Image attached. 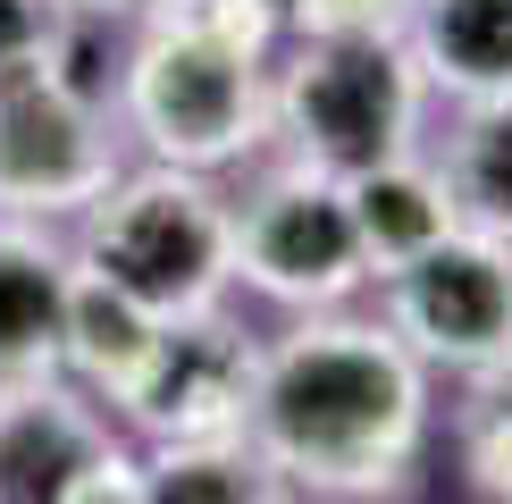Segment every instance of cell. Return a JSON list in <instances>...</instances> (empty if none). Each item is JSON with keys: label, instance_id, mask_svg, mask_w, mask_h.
Returning a JSON list of instances; mask_svg holds the SVG:
<instances>
[{"label": "cell", "instance_id": "ba28073f", "mask_svg": "<svg viewBox=\"0 0 512 504\" xmlns=\"http://www.w3.org/2000/svg\"><path fill=\"white\" fill-rule=\"evenodd\" d=\"M252 378H261V336H244L219 303L194 320H160L143 370L110 412L143 446H227L252 420Z\"/></svg>", "mask_w": 512, "mask_h": 504}, {"label": "cell", "instance_id": "52a82bcc", "mask_svg": "<svg viewBox=\"0 0 512 504\" xmlns=\"http://www.w3.org/2000/svg\"><path fill=\"white\" fill-rule=\"evenodd\" d=\"M378 320L445 378H479L512 362V244L454 227L395 278H378Z\"/></svg>", "mask_w": 512, "mask_h": 504}, {"label": "cell", "instance_id": "ac0fdd59", "mask_svg": "<svg viewBox=\"0 0 512 504\" xmlns=\"http://www.w3.org/2000/svg\"><path fill=\"white\" fill-rule=\"evenodd\" d=\"M59 504H143V454L110 446V454H101V462H93V471H84Z\"/></svg>", "mask_w": 512, "mask_h": 504}, {"label": "cell", "instance_id": "7a4b0ae2", "mask_svg": "<svg viewBox=\"0 0 512 504\" xmlns=\"http://www.w3.org/2000/svg\"><path fill=\"white\" fill-rule=\"evenodd\" d=\"M118 126L143 143V160L219 177L269 143V51L236 42L194 0L143 17L118 68Z\"/></svg>", "mask_w": 512, "mask_h": 504}, {"label": "cell", "instance_id": "7c38bea8", "mask_svg": "<svg viewBox=\"0 0 512 504\" xmlns=\"http://www.w3.org/2000/svg\"><path fill=\"white\" fill-rule=\"evenodd\" d=\"M403 42H412L429 93H445V101L512 93V0H420Z\"/></svg>", "mask_w": 512, "mask_h": 504}, {"label": "cell", "instance_id": "9a60e30c", "mask_svg": "<svg viewBox=\"0 0 512 504\" xmlns=\"http://www.w3.org/2000/svg\"><path fill=\"white\" fill-rule=\"evenodd\" d=\"M143 504H294V488L244 437H227V446H152L143 454Z\"/></svg>", "mask_w": 512, "mask_h": 504}, {"label": "cell", "instance_id": "6da1fadb", "mask_svg": "<svg viewBox=\"0 0 512 504\" xmlns=\"http://www.w3.org/2000/svg\"><path fill=\"white\" fill-rule=\"evenodd\" d=\"M429 362L361 311H294L286 336L261 345L244 446L294 496L378 504L429 454Z\"/></svg>", "mask_w": 512, "mask_h": 504}, {"label": "cell", "instance_id": "8fae6325", "mask_svg": "<svg viewBox=\"0 0 512 504\" xmlns=\"http://www.w3.org/2000/svg\"><path fill=\"white\" fill-rule=\"evenodd\" d=\"M345 210H353V236H361V261H370V286L395 278L403 261H420L429 244H445L462 227L454 210V185L429 152H403V160H378L345 177Z\"/></svg>", "mask_w": 512, "mask_h": 504}, {"label": "cell", "instance_id": "9c48e42d", "mask_svg": "<svg viewBox=\"0 0 512 504\" xmlns=\"http://www.w3.org/2000/svg\"><path fill=\"white\" fill-rule=\"evenodd\" d=\"M118 446V420L76 378H34L0 395V504H59Z\"/></svg>", "mask_w": 512, "mask_h": 504}, {"label": "cell", "instance_id": "d6986e66", "mask_svg": "<svg viewBox=\"0 0 512 504\" xmlns=\"http://www.w3.org/2000/svg\"><path fill=\"white\" fill-rule=\"evenodd\" d=\"M59 9H68V0H0V68H9V59H34L42 42H51Z\"/></svg>", "mask_w": 512, "mask_h": 504}, {"label": "cell", "instance_id": "30bf717a", "mask_svg": "<svg viewBox=\"0 0 512 504\" xmlns=\"http://www.w3.org/2000/svg\"><path fill=\"white\" fill-rule=\"evenodd\" d=\"M68 278H76V252L42 219H0V395L59 378Z\"/></svg>", "mask_w": 512, "mask_h": 504}, {"label": "cell", "instance_id": "5b68a950", "mask_svg": "<svg viewBox=\"0 0 512 504\" xmlns=\"http://www.w3.org/2000/svg\"><path fill=\"white\" fill-rule=\"evenodd\" d=\"M236 278L277 311H345L370 286L345 177L311 160H269L236 194Z\"/></svg>", "mask_w": 512, "mask_h": 504}, {"label": "cell", "instance_id": "5bb4252c", "mask_svg": "<svg viewBox=\"0 0 512 504\" xmlns=\"http://www.w3.org/2000/svg\"><path fill=\"white\" fill-rule=\"evenodd\" d=\"M437 168H445V185H454L462 227L512 244V93L504 101H454Z\"/></svg>", "mask_w": 512, "mask_h": 504}, {"label": "cell", "instance_id": "ffe728a7", "mask_svg": "<svg viewBox=\"0 0 512 504\" xmlns=\"http://www.w3.org/2000/svg\"><path fill=\"white\" fill-rule=\"evenodd\" d=\"M76 9L118 17V26H143V17H168V9H185V0H76Z\"/></svg>", "mask_w": 512, "mask_h": 504}, {"label": "cell", "instance_id": "e0dca14e", "mask_svg": "<svg viewBox=\"0 0 512 504\" xmlns=\"http://www.w3.org/2000/svg\"><path fill=\"white\" fill-rule=\"evenodd\" d=\"M420 0H277L286 42H328V34H403Z\"/></svg>", "mask_w": 512, "mask_h": 504}, {"label": "cell", "instance_id": "2e32d148", "mask_svg": "<svg viewBox=\"0 0 512 504\" xmlns=\"http://www.w3.org/2000/svg\"><path fill=\"white\" fill-rule=\"evenodd\" d=\"M454 446H462V479H471L487 504H512V362L462 378Z\"/></svg>", "mask_w": 512, "mask_h": 504}, {"label": "cell", "instance_id": "3957f363", "mask_svg": "<svg viewBox=\"0 0 512 504\" xmlns=\"http://www.w3.org/2000/svg\"><path fill=\"white\" fill-rule=\"evenodd\" d=\"M68 252L152 320H194V311H219L236 286V194H219V177L202 168L168 160L118 168L76 210Z\"/></svg>", "mask_w": 512, "mask_h": 504}, {"label": "cell", "instance_id": "8992f818", "mask_svg": "<svg viewBox=\"0 0 512 504\" xmlns=\"http://www.w3.org/2000/svg\"><path fill=\"white\" fill-rule=\"evenodd\" d=\"M126 168V126L101 101H76L42 59L0 68V219H76Z\"/></svg>", "mask_w": 512, "mask_h": 504}, {"label": "cell", "instance_id": "4fadbf2b", "mask_svg": "<svg viewBox=\"0 0 512 504\" xmlns=\"http://www.w3.org/2000/svg\"><path fill=\"white\" fill-rule=\"evenodd\" d=\"M160 320L143 303H126L110 278H93V269L76 261L68 278V345H59V378H76L84 395H101V404H118L126 378L143 370V353H152Z\"/></svg>", "mask_w": 512, "mask_h": 504}, {"label": "cell", "instance_id": "277c9868", "mask_svg": "<svg viewBox=\"0 0 512 504\" xmlns=\"http://www.w3.org/2000/svg\"><path fill=\"white\" fill-rule=\"evenodd\" d=\"M429 101L437 93L403 34H328L286 42V59H269V143L328 177H361L378 160L420 152Z\"/></svg>", "mask_w": 512, "mask_h": 504}]
</instances>
